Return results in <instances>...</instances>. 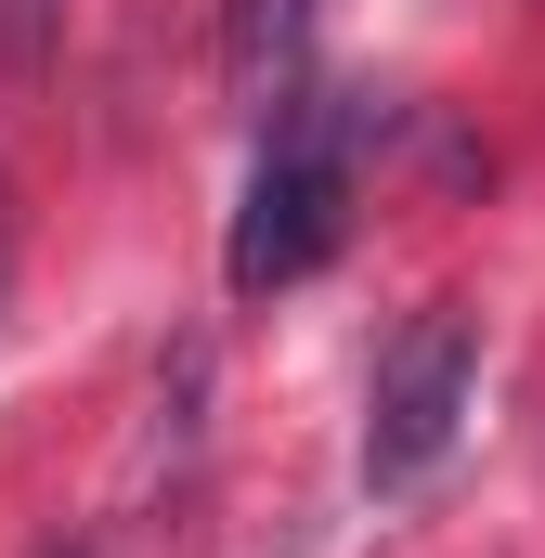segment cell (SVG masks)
<instances>
[{"label": "cell", "mask_w": 545, "mask_h": 558, "mask_svg": "<svg viewBox=\"0 0 545 558\" xmlns=\"http://www.w3.org/2000/svg\"><path fill=\"white\" fill-rule=\"evenodd\" d=\"M338 234H351V143H338V118H286L272 156L247 169V208H234L221 274L247 286V299H272V286L325 274Z\"/></svg>", "instance_id": "cell-1"}, {"label": "cell", "mask_w": 545, "mask_h": 558, "mask_svg": "<svg viewBox=\"0 0 545 558\" xmlns=\"http://www.w3.org/2000/svg\"><path fill=\"white\" fill-rule=\"evenodd\" d=\"M468 377H481L468 312H415L403 351L377 364V416H364V481H377V494H403V481H428V468L455 454V428H468Z\"/></svg>", "instance_id": "cell-2"}, {"label": "cell", "mask_w": 545, "mask_h": 558, "mask_svg": "<svg viewBox=\"0 0 545 558\" xmlns=\"http://www.w3.org/2000/svg\"><path fill=\"white\" fill-rule=\"evenodd\" d=\"M325 0H234V105H272L299 78V39H312Z\"/></svg>", "instance_id": "cell-3"}, {"label": "cell", "mask_w": 545, "mask_h": 558, "mask_svg": "<svg viewBox=\"0 0 545 558\" xmlns=\"http://www.w3.org/2000/svg\"><path fill=\"white\" fill-rule=\"evenodd\" d=\"M52 26H65V0H0V92H26L52 65Z\"/></svg>", "instance_id": "cell-4"}, {"label": "cell", "mask_w": 545, "mask_h": 558, "mask_svg": "<svg viewBox=\"0 0 545 558\" xmlns=\"http://www.w3.org/2000/svg\"><path fill=\"white\" fill-rule=\"evenodd\" d=\"M0 312H13V182H0Z\"/></svg>", "instance_id": "cell-5"}, {"label": "cell", "mask_w": 545, "mask_h": 558, "mask_svg": "<svg viewBox=\"0 0 545 558\" xmlns=\"http://www.w3.org/2000/svg\"><path fill=\"white\" fill-rule=\"evenodd\" d=\"M52 558H118V546H52Z\"/></svg>", "instance_id": "cell-6"}]
</instances>
